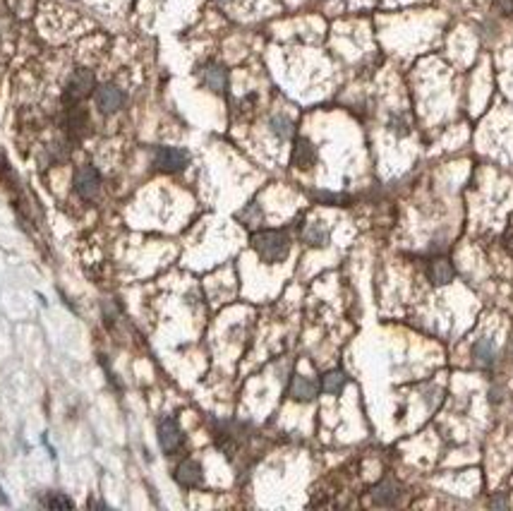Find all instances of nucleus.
I'll use <instances>...</instances> for the list:
<instances>
[{
	"label": "nucleus",
	"mask_w": 513,
	"mask_h": 511,
	"mask_svg": "<svg viewBox=\"0 0 513 511\" xmlns=\"http://www.w3.org/2000/svg\"><path fill=\"white\" fill-rule=\"evenodd\" d=\"M125 92L120 89L113 82H106L96 89V108L103 113V116H111V113H118L120 108L125 106Z\"/></svg>",
	"instance_id": "nucleus-4"
},
{
	"label": "nucleus",
	"mask_w": 513,
	"mask_h": 511,
	"mask_svg": "<svg viewBox=\"0 0 513 511\" xmlns=\"http://www.w3.org/2000/svg\"><path fill=\"white\" fill-rule=\"evenodd\" d=\"M250 245L261 262L266 264H279L288 259L290 254V236L286 231H276V228H266V231H256L250 238Z\"/></svg>",
	"instance_id": "nucleus-1"
},
{
	"label": "nucleus",
	"mask_w": 513,
	"mask_h": 511,
	"mask_svg": "<svg viewBox=\"0 0 513 511\" xmlns=\"http://www.w3.org/2000/svg\"><path fill=\"white\" fill-rule=\"evenodd\" d=\"M386 128H389V132L396 135V137H406V135L410 132V125H408V121H406V116H403V113H391L389 123H386Z\"/></svg>",
	"instance_id": "nucleus-18"
},
{
	"label": "nucleus",
	"mask_w": 513,
	"mask_h": 511,
	"mask_svg": "<svg viewBox=\"0 0 513 511\" xmlns=\"http://www.w3.org/2000/svg\"><path fill=\"white\" fill-rule=\"evenodd\" d=\"M182 430L175 418H164L159 422V444L166 453H175L182 447Z\"/></svg>",
	"instance_id": "nucleus-7"
},
{
	"label": "nucleus",
	"mask_w": 513,
	"mask_h": 511,
	"mask_svg": "<svg viewBox=\"0 0 513 511\" xmlns=\"http://www.w3.org/2000/svg\"><path fill=\"white\" fill-rule=\"evenodd\" d=\"M204 480V471L202 466L197 461H192V458H185L182 463H177L175 468V483L180 485V487H200Z\"/></svg>",
	"instance_id": "nucleus-10"
},
{
	"label": "nucleus",
	"mask_w": 513,
	"mask_h": 511,
	"mask_svg": "<svg viewBox=\"0 0 513 511\" xmlns=\"http://www.w3.org/2000/svg\"><path fill=\"white\" fill-rule=\"evenodd\" d=\"M302 241L310 245V248H324L329 243V228L322 221L307 223L305 231H302Z\"/></svg>",
	"instance_id": "nucleus-15"
},
{
	"label": "nucleus",
	"mask_w": 513,
	"mask_h": 511,
	"mask_svg": "<svg viewBox=\"0 0 513 511\" xmlns=\"http://www.w3.org/2000/svg\"><path fill=\"white\" fill-rule=\"evenodd\" d=\"M269 130L274 132L276 139L286 142V139H290L293 132H295V125H293L290 118L284 116V113H276V116H271V121H269Z\"/></svg>",
	"instance_id": "nucleus-16"
},
{
	"label": "nucleus",
	"mask_w": 513,
	"mask_h": 511,
	"mask_svg": "<svg viewBox=\"0 0 513 511\" xmlns=\"http://www.w3.org/2000/svg\"><path fill=\"white\" fill-rule=\"evenodd\" d=\"M101 190V173L94 166H82L75 173V192L82 200H94Z\"/></svg>",
	"instance_id": "nucleus-5"
},
{
	"label": "nucleus",
	"mask_w": 513,
	"mask_h": 511,
	"mask_svg": "<svg viewBox=\"0 0 513 511\" xmlns=\"http://www.w3.org/2000/svg\"><path fill=\"white\" fill-rule=\"evenodd\" d=\"M44 504L49 509H72V499H67L65 494H60V492L49 494V497L44 499Z\"/></svg>",
	"instance_id": "nucleus-19"
},
{
	"label": "nucleus",
	"mask_w": 513,
	"mask_h": 511,
	"mask_svg": "<svg viewBox=\"0 0 513 511\" xmlns=\"http://www.w3.org/2000/svg\"><path fill=\"white\" fill-rule=\"evenodd\" d=\"M473 361L480 365V367H492L496 363V346L492 338H478L473 346Z\"/></svg>",
	"instance_id": "nucleus-13"
},
{
	"label": "nucleus",
	"mask_w": 513,
	"mask_h": 511,
	"mask_svg": "<svg viewBox=\"0 0 513 511\" xmlns=\"http://www.w3.org/2000/svg\"><path fill=\"white\" fill-rule=\"evenodd\" d=\"M317 391H319L317 384H314L310 377H302V374H295L290 387H288L290 399L297 401V404H310V401L317 399Z\"/></svg>",
	"instance_id": "nucleus-11"
},
{
	"label": "nucleus",
	"mask_w": 513,
	"mask_h": 511,
	"mask_svg": "<svg viewBox=\"0 0 513 511\" xmlns=\"http://www.w3.org/2000/svg\"><path fill=\"white\" fill-rule=\"evenodd\" d=\"M94 89H96V77H94V72L80 67V70L72 72L70 80H67L62 101H65V106H75V103L85 101L87 96H92Z\"/></svg>",
	"instance_id": "nucleus-2"
},
{
	"label": "nucleus",
	"mask_w": 513,
	"mask_h": 511,
	"mask_svg": "<svg viewBox=\"0 0 513 511\" xmlns=\"http://www.w3.org/2000/svg\"><path fill=\"white\" fill-rule=\"evenodd\" d=\"M345 384H348V374L343 370H331V372L322 374V389L327 394H341Z\"/></svg>",
	"instance_id": "nucleus-17"
},
{
	"label": "nucleus",
	"mask_w": 513,
	"mask_h": 511,
	"mask_svg": "<svg viewBox=\"0 0 513 511\" xmlns=\"http://www.w3.org/2000/svg\"><path fill=\"white\" fill-rule=\"evenodd\" d=\"M317 200L329 202L331 207H336L338 202H343V200H345V197H341V195H329V192H322V195H317Z\"/></svg>",
	"instance_id": "nucleus-23"
},
{
	"label": "nucleus",
	"mask_w": 513,
	"mask_h": 511,
	"mask_svg": "<svg viewBox=\"0 0 513 511\" xmlns=\"http://www.w3.org/2000/svg\"><path fill=\"white\" fill-rule=\"evenodd\" d=\"M501 248L506 250V254H511L513 257V226L506 228L504 236H501Z\"/></svg>",
	"instance_id": "nucleus-22"
},
{
	"label": "nucleus",
	"mask_w": 513,
	"mask_h": 511,
	"mask_svg": "<svg viewBox=\"0 0 513 511\" xmlns=\"http://www.w3.org/2000/svg\"><path fill=\"white\" fill-rule=\"evenodd\" d=\"M314 164H317V149L310 139L300 137L293 147V166L300 171H310Z\"/></svg>",
	"instance_id": "nucleus-12"
},
{
	"label": "nucleus",
	"mask_w": 513,
	"mask_h": 511,
	"mask_svg": "<svg viewBox=\"0 0 513 511\" xmlns=\"http://www.w3.org/2000/svg\"><path fill=\"white\" fill-rule=\"evenodd\" d=\"M218 3H221V5H228V3H233V0H218Z\"/></svg>",
	"instance_id": "nucleus-26"
},
{
	"label": "nucleus",
	"mask_w": 513,
	"mask_h": 511,
	"mask_svg": "<svg viewBox=\"0 0 513 511\" xmlns=\"http://www.w3.org/2000/svg\"><path fill=\"white\" fill-rule=\"evenodd\" d=\"M202 85L214 94H226L228 92V70L216 62H209L202 67Z\"/></svg>",
	"instance_id": "nucleus-8"
},
{
	"label": "nucleus",
	"mask_w": 513,
	"mask_h": 511,
	"mask_svg": "<svg viewBox=\"0 0 513 511\" xmlns=\"http://www.w3.org/2000/svg\"><path fill=\"white\" fill-rule=\"evenodd\" d=\"M62 128L70 135V139H82L89 130V116L85 108H80V103L67 106L65 116H62Z\"/></svg>",
	"instance_id": "nucleus-6"
},
{
	"label": "nucleus",
	"mask_w": 513,
	"mask_h": 511,
	"mask_svg": "<svg viewBox=\"0 0 513 511\" xmlns=\"http://www.w3.org/2000/svg\"><path fill=\"white\" fill-rule=\"evenodd\" d=\"M238 218L240 221H247V226H254V223L261 221V211L256 209V205H250L247 209L238 214Z\"/></svg>",
	"instance_id": "nucleus-21"
},
{
	"label": "nucleus",
	"mask_w": 513,
	"mask_h": 511,
	"mask_svg": "<svg viewBox=\"0 0 513 511\" xmlns=\"http://www.w3.org/2000/svg\"><path fill=\"white\" fill-rule=\"evenodd\" d=\"M442 401H444V391L439 389V387H429L425 391V404H427L429 410L439 408V406H442Z\"/></svg>",
	"instance_id": "nucleus-20"
},
{
	"label": "nucleus",
	"mask_w": 513,
	"mask_h": 511,
	"mask_svg": "<svg viewBox=\"0 0 513 511\" xmlns=\"http://www.w3.org/2000/svg\"><path fill=\"white\" fill-rule=\"evenodd\" d=\"M396 499H399V485L394 480H381L372 490V502L376 507H394Z\"/></svg>",
	"instance_id": "nucleus-14"
},
{
	"label": "nucleus",
	"mask_w": 513,
	"mask_h": 511,
	"mask_svg": "<svg viewBox=\"0 0 513 511\" xmlns=\"http://www.w3.org/2000/svg\"><path fill=\"white\" fill-rule=\"evenodd\" d=\"M501 8H504L509 15H513V0H501Z\"/></svg>",
	"instance_id": "nucleus-25"
},
{
	"label": "nucleus",
	"mask_w": 513,
	"mask_h": 511,
	"mask_svg": "<svg viewBox=\"0 0 513 511\" xmlns=\"http://www.w3.org/2000/svg\"><path fill=\"white\" fill-rule=\"evenodd\" d=\"M489 504H492V507H496V509H506V507H509V499H506L504 494H499V497H494Z\"/></svg>",
	"instance_id": "nucleus-24"
},
{
	"label": "nucleus",
	"mask_w": 513,
	"mask_h": 511,
	"mask_svg": "<svg viewBox=\"0 0 513 511\" xmlns=\"http://www.w3.org/2000/svg\"><path fill=\"white\" fill-rule=\"evenodd\" d=\"M456 276V269L446 257H434L427 262V279L432 286H449Z\"/></svg>",
	"instance_id": "nucleus-9"
},
{
	"label": "nucleus",
	"mask_w": 513,
	"mask_h": 511,
	"mask_svg": "<svg viewBox=\"0 0 513 511\" xmlns=\"http://www.w3.org/2000/svg\"><path fill=\"white\" fill-rule=\"evenodd\" d=\"M190 164V154L180 147H156L154 166L164 173H180Z\"/></svg>",
	"instance_id": "nucleus-3"
}]
</instances>
